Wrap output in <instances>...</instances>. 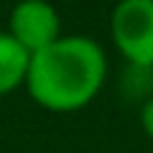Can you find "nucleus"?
Listing matches in <instances>:
<instances>
[{"mask_svg": "<svg viewBox=\"0 0 153 153\" xmlns=\"http://www.w3.org/2000/svg\"><path fill=\"white\" fill-rule=\"evenodd\" d=\"M140 126H143V132L153 140V94L143 102V108H140Z\"/></svg>", "mask_w": 153, "mask_h": 153, "instance_id": "obj_5", "label": "nucleus"}, {"mask_svg": "<svg viewBox=\"0 0 153 153\" xmlns=\"http://www.w3.org/2000/svg\"><path fill=\"white\" fill-rule=\"evenodd\" d=\"M110 38L137 70L153 67V0H118L110 11Z\"/></svg>", "mask_w": 153, "mask_h": 153, "instance_id": "obj_2", "label": "nucleus"}, {"mask_svg": "<svg viewBox=\"0 0 153 153\" xmlns=\"http://www.w3.org/2000/svg\"><path fill=\"white\" fill-rule=\"evenodd\" d=\"M105 78V48L86 35H62L48 48L32 54L24 89L51 113H75L102 91Z\"/></svg>", "mask_w": 153, "mask_h": 153, "instance_id": "obj_1", "label": "nucleus"}, {"mask_svg": "<svg viewBox=\"0 0 153 153\" xmlns=\"http://www.w3.org/2000/svg\"><path fill=\"white\" fill-rule=\"evenodd\" d=\"M16 43H22L30 54H38L56 43L62 32L59 11L48 0H16V5L8 13V30Z\"/></svg>", "mask_w": 153, "mask_h": 153, "instance_id": "obj_3", "label": "nucleus"}, {"mask_svg": "<svg viewBox=\"0 0 153 153\" xmlns=\"http://www.w3.org/2000/svg\"><path fill=\"white\" fill-rule=\"evenodd\" d=\"M32 54L16 43L8 32H0V97L22 89L27 83Z\"/></svg>", "mask_w": 153, "mask_h": 153, "instance_id": "obj_4", "label": "nucleus"}]
</instances>
